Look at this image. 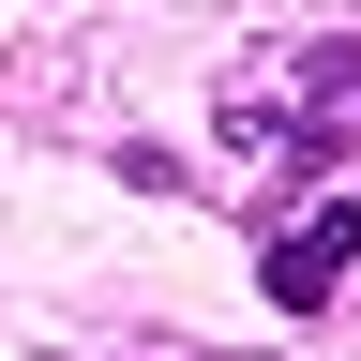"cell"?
Masks as SVG:
<instances>
[{"mask_svg":"<svg viewBox=\"0 0 361 361\" xmlns=\"http://www.w3.org/2000/svg\"><path fill=\"white\" fill-rule=\"evenodd\" d=\"M346 271H361V196H316L286 241L256 256V286H271V316H316V301L346 286Z\"/></svg>","mask_w":361,"mask_h":361,"instance_id":"cell-1","label":"cell"}]
</instances>
